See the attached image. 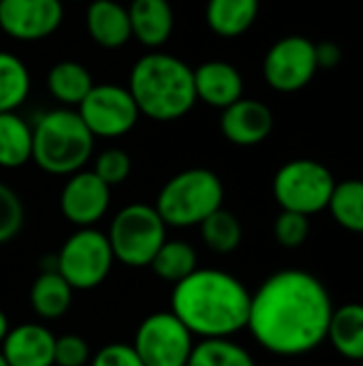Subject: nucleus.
<instances>
[{
  "label": "nucleus",
  "mask_w": 363,
  "mask_h": 366,
  "mask_svg": "<svg viewBox=\"0 0 363 366\" xmlns=\"http://www.w3.org/2000/svg\"><path fill=\"white\" fill-rule=\"evenodd\" d=\"M0 366H9V362H6L4 356H2V352H0Z\"/></svg>",
  "instance_id": "36"
},
{
  "label": "nucleus",
  "mask_w": 363,
  "mask_h": 366,
  "mask_svg": "<svg viewBox=\"0 0 363 366\" xmlns=\"http://www.w3.org/2000/svg\"><path fill=\"white\" fill-rule=\"evenodd\" d=\"M259 6V0H208L205 21L216 36L237 39L252 28Z\"/></svg>",
  "instance_id": "19"
},
{
  "label": "nucleus",
  "mask_w": 363,
  "mask_h": 366,
  "mask_svg": "<svg viewBox=\"0 0 363 366\" xmlns=\"http://www.w3.org/2000/svg\"><path fill=\"white\" fill-rule=\"evenodd\" d=\"M223 180L212 169L190 167L163 184L154 208L167 227H199L212 212L223 208Z\"/></svg>",
  "instance_id": "5"
},
{
  "label": "nucleus",
  "mask_w": 363,
  "mask_h": 366,
  "mask_svg": "<svg viewBox=\"0 0 363 366\" xmlns=\"http://www.w3.org/2000/svg\"><path fill=\"white\" fill-rule=\"evenodd\" d=\"M86 28L90 39L105 49H118L133 39L128 9L116 0H90Z\"/></svg>",
  "instance_id": "17"
},
{
  "label": "nucleus",
  "mask_w": 363,
  "mask_h": 366,
  "mask_svg": "<svg viewBox=\"0 0 363 366\" xmlns=\"http://www.w3.org/2000/svg\"><path fill=\"white\" fill-rule=\"evenodd\" d=\"M131 34L143 47H160L173 32V9L169 0H133L128 6Z\"/></svg>",
  "instance_id": "18"
},
{
  "label": "nucleus",
  "mask_w": 363,
  "mask_h": 366,
  "mask_svg": "<svg viewBox=\"0 0 363 366\" xmlns=\"http://www.w3.org/2000/svg\"><path fill=\"white\" fill-rule=\"evenodd\" d=\"M9 330H11V326H9V317H6V313L0 309V345H2V341H4V337L9 335Z\"/></svg>",
  "instance_id": "35"
},
{
  "label": "nucleus",
  "mask_w": 363,
  "mask_h": 366,
  "mask_svg": "<svg viewBox=\"0 0 363 366\" xmlns=\"http://www.w3.org/2000/svg\"><path fill=\"white\" fill-rule=\"evenodd\" d=\"M197 259V251L184 242V240H165V244L158 249V253L154 255L152 264L148 268H152V272L165 281V283H180L184 281L188 274H193L199 266Z\"/></svg>",
  "instance_id": "24"
},
{
  "label": "nucleus",
  "mask_w": 363,
  "mask_h": 366,
  "mask_svg": "<svg viewBox=\"0 0 363 366\" xmlns=\"http://www.w3.org/2000/svg\"><path fill=\"white\" fill-rule=\"evenodd\" d=\"M92 352L83 337L64 335L56 339L53 347V366H86L90 365Z\"/></svg>",
  "instance_id": "32"
},
{
  "label": "nucleus",
  "mask_w": 363,
  "mask_h": 366,
  "mask_svg": "<svg viewBox=\"0 0 363 366\" xmlns=\"http://www.w3.org/2000/svg\"><path fill=\"white\" fill-rule=\"evenodd\" d=\"M131 169H133L131 157L122 148H107L96 157L92 172L107 187H116V184H122L131 176Z\"/></svg>",
  "instance_id": "31"
},
{
  "label": "nucleus",
  "mask_w": 363,
  "mask_h": 366,
  "mask_svg": "<svg viewBox=\"0 0 363 366\" xmlns=\"http://www.w3.org/2000/svg\"><path fill=\"white\" fill-rule=\"evenodd\" d=\"M336 178L327 165L315 159H293L285 163L272 182L274 199L282 210L312 217L327 210Z\"/></svg>",
  "instance_id": "7"
},
{
  "label": "nucleus",
  "mask_w": 363,
  "mask_h": 366,
  "mask_svg": "<svg viewBox=\"0 0 363 366\" xmlns=\"http://www.w3.org/2000/svg\"><path fill=\"white\" fill-rule=\"evenodd\" d=\"M334 302L325 283L306 270H280L250 296L248 330L270 354L297 358L327 341Z\"/></svg>",
  "instance_id": "1"
},
{
  "label": "nucleus",
  "mask_w": 363,
  "mask_h": 366,
  "mask_svg": "<svg viewBox=\"0 0 363 366\" xmlns=\"http://www.w3.org/2000/svg\"><path fill=\"white\" fill-rule=\"evenodd\" d=\"M24 204L19 195L4 182H0V244L13 240L24 227Z\"/></svg>",
  "instance_id": "29"
},
{
  "label": "nucleus",
  "mask_w": 363,
  "mask_h": 366,
  "mask_svg": "<svg viewBox=\"0 0 363 366\" xmlns=\"http://www.w3.org/2000/svg\"><path fill=\"white\" fill-rule=\"evenodd\" d=\"M111 187L94 172L79 169L68 176L60 191V212L75 227H94L109 210Z\"/></svg>",
  "instance_id": "13"
},
{
  "label": "nucleus",
  "mask_w": 363,
  "mask_h": 366,
  "mask_svg": "<svg viewBox=\"0 0 363 366\" xmlns=\"http://www.w3.org/2000/svg\"><path fill=\"white\" fill-rule=\"evenodd\" d=\"M319 73L315 41L302 34H289L276 41L263 58V77L276 92H300Z\"/></svg>",
  "instance_id": "11"
},
{
  "label": "nucleus",
  "mask_w": 363,
  "mask_h": 366,
  "mask_svg": "<svg viewBox=\"0 0 363 366\" xmlns=\"http://www.w3.org/2000/svg\"><path fill=\"white\" fill-rule=\"evenodd\" d=\"M56 337L41 324H19L9 330L0 352L9 366H53Z\"/></svg>",
  "instance_id": "16"
},
{
  "label": "nucleus",
  "mask_w": 363,
  "mask_h": 366,
  "mask_svg": "<svg viewBox=\"0 0 363 366\" xmlns=\"http://www.w3.org/2000/svg\"><path fill=\"white\" fill-rule=\"evenodd\" d=\"M128 92L139 114L156 122L180 120L197 103L193 69L165 51H150L133 64Z\"/></svg>",
  "instance_id": "3"
},
{
  "label": "nucleus",
  "mask_w": 363,
  "mask_h": 366,
  "mask_svg": "<svg viewBox=\"0 0 363 366\" xmlns=\"http://www.w3.org/2000/svg\"><path fill=\"white\" fill-rule=\"evenodd\" d=\"M77 114L94 139L122 137L135 129L141 116L128 88L118 84H94L86 99L77 105Z\"/></svg>",
  "instance_id": "10"
},
{
  "label": "nucleus",
  "mask_w": 363,
  "mask_h": 366,
  "mask_svg": "<svg viewBox=\"0 0 363 366\" xmlns=\"http://www.w3.org/2000/svg\"><path fill=\"white\" fill-rule=\"evenodd\" d=\"M113 262L116 257L107 234L94 227H81L64 240L53 259V268L73 290L86 292L107 281Z\"/></svg>",
  "instance_id": "8"
},
{
  "label": "nucleus",
  "mask_w": 363,
  "mask_h": 366,
  "mask_svg": "<svg viewBox=\"0 0 363 366\" xmlns=\"http://www.w3.org/2000/svg\"><path fill=\"white\" fill-rule=\"evenodd\" d=\"M193 339L171 311H158L139 324L133 347L143 366H186L195 347Z\"/></svg>",
  "instance_id": "9"
},
{
  "label": "nucleus",
  "mask_w": 363,
  "mask_h": 366,
  "mask_svg": "<svg viewBox=\"0 0 363 366\" xmlns=\"http://www.w3.org/2000/svg\"><path fill=\"white\" fill-rule=\"evenodd\" d=\"M327 210L342 229L363 236V180L336 182Z\"/></svg>",
  "instance_id": "26"
},
{
  "label": "nucleus",
  "mask_w": 363,
  "mask_h": 366,
  "mask_svg": "<svg viewBox=\"0 0 363 366\" xmlns=\"http://www.w3.org/2000/svg\"><path fill=\"white\" fill-rule=\"evenodd\" d=\"M199 234H201L203 244L210 251L220 253V255L237 251V247L242 244V238H244L240 219L225 208H218L216 212H212L199 225Z\"/></svg>",
  "instance_id": "27"
},
{
  "label": "nucleus",
  "mask_w": 363,
  "mask_h": 366,
  "mask_svg": "<svg viewBox=\"0 0 363 366\" xmlns=\"http://www.w3.org/2000/svg\"><path fill=\"white\" fill-rule=\"evenodd\" d=\"M315 54H317V64L323 71H332V69L340 66V62H342V49L336 41L315 43Z\"/></svg>",
  "instance_id": "34"
},
{
  "label": "nucleus",
  "mask_w": 363,
  "mask_h": 366,
  "mask_svg": "<svg viewBox=\"0 0 363 366\" xmlns=\"http://www.w3.org/2000/svg\"><path fill=\"white\" fill-rule=\"evenodd\" d=\"M359 366H363V360H359Z\"/></svg>",
  "instance_id": "38"
},
{
  "label": "nucleus",
  "mask_w": 363,
  "mask_h": 366,
  "mask_svg": "<svg viewBox=\"0 0 363 366\" xmlns=\"http://www.w3.org/2000/svg\"><path fill=\"white\" fill-rule=\"evenodd\" d=\"M94 135L77 109L58 107L39 116L32 127V161L51 176H71L90 161Z\"/></svg>",
  "instance_id": "4"
},
{
  "label": "nucleus",
  "mask_w": 363,
  "mask_h": 366,
  "mask_svg": "<svg viewBox=\"0 0 363 366\" xmlns=\"http://www.w3.org/2000/svg\"><path fill=\"white\" fill-rule=\"evenodd\" d=\"M30 94V71L26 62L11 54L0 51V114L17 112Z\"/></svg>",
  "instance_id": "25"
},
{
  "label": "nucleus",
  "mask_w": 363,
  "mask_h": 366,
  "mask_svg": "<svg viewBox=\"0 0 363 366\" xmlns=\"http://www.w3.org/2000/svg\"><path fill=\"white\" fill-rule=\"evenodd\" d=\"M0 2H2V0H0Z\"/></svg>",
  "instance_id": "39"
},
{
  "label": "nucleus",
  "mask_w": 363,
  "mask_h": 366,
  "mask_svg": "<svg viewBox=\"0 0 363 366\" xmlns=\"http://www.w3.org/2000/svg\"><path fill=\"white\" fill-rule=\"evenodd\" d=\"M92 86L94 79L90 71L77 60L56 62L47 73V90L64 107H77L92 90Z\"/></svg>",
  "instance_id": "22"
},
{
  "label": "nucleus",
  "mask_w": 363,
  "mask_h": 366,
  "mask_svg": "<svg viewBox=\"0 0 363 366\" xmlns=\"http://www.w3.org/2000/svg\"><path fill=\"white\" fill-rule=\"evenodd\" d=\"M274 131L272 109L257 99H240L220 114V133L235 146H257Z\"/></svg>",
  "instance_id": "14"
},
{
  "label": "nucleus",
  "mask_w": 363,
  "mask_h": 366,
  "mask_svg": "<svg viewBox=\"0 0 363 366\" xmlns=\"http://www.w3.org/2000/svg\"><path fill=\"white\" fill-rule=\"evenodd\" d=\"M197 101L210 107L225 109L244 97V77L231 62L208 60L193 69Z\"/></svg>",
  "instance_id": "15"
},
{
  "label": "nucleus",
  "mask_w": 363,
  "mask_h": 366,
  "mask_svg": "<svg viewBox=\"0 0 363 366\" xmlns=\"http://www.w3.org/2000/svg\"><path fill=\"white\" fill-rule=\"evenodd\" d=\"M107 240L116 262L128 268H148L167 240V225L150 204H128L109 223Z\"/></svg>",
  "instance_id": "6"
},
{
  "label": "nucleus",
  "mask_w": 363,
  "mask_h": 366,
  "mask_svg": "<svg viewBox=\"0 0 363 366\" xmlns=\"http://www.w3.org/2000/svg\"><path fill=\"white\" fill-rule=\"evenodd\" d=\"M73 2H86V0H73Z\"/></svg>",
  "instance_id": "37"
},
{
  "label": "nucleus",
  "mask_w": 363,
  "mask_h": 366,
  "mask_svg": "<svg viewBox=\"0 0 363 366\" xmlns=\"http://www.w3.org/2000/svg\"><path fill=\"white\" fill-rule=\"evenodd\" d=\"M64 17L62 0H2L0 30L24 43L51 36Z\"/></svg>",
  "instance_id": "12"
},
{
  "label": "nucleus",
  "mask_w": 363,
  "mask_h": 366,
  "mask_svg": "<svg viewBox=\"0 0 363 366\" xmlns=\"http://www.w3.org/2000/svg\"><path fill=\"white\" fill-rule=\"evenodd\" d=\"M310 217L282 210L274 221V238L282 249H300L310 234Z\"/></svg>",
  "instance_id": "30"
},
{
  "label": "nucleus",
  "mask_w": 363,
  "mask_h": 366,
  "mask_svg": "<svg viewBox=\"0 0 363 366\" xmlns=\"http://www.w3.org/2000/svg\"><path fill=\"white\" fill-rule=\"evenodd\" d=\"M90 366H143V362L139 360L133 345L109 343L90 358Z\"/></svg>",
  "instance_id": "33"
},
{
  "label": "nucleus",
  "mask_w": 363,
  "mask_h": 366,
  "mask_svg": "<svg viewBox=\"0 0 363 366\" xmlns=\"http://www.w3.org/2000/svg\"><path fill=\"white\" fill-rule=\"evenodd\" d=\"M186 366H255V358L231 339H201Z\"/></svg>",
  "instance_id": "28"
},
{
  "label": "nucleus",
  "mask_w": 363,
  "mask_h": 366,
  "mask_svg": "<svg viewBox=\"0 0 363 366\" xmlns=\"http://www.w3.org/2000/svg\"><path fill=\"white\" fill-rule=\"evenodd\" d=\"M32 161V127L17 112L0 114V167L17 169Z\"/></svg>",
  "instance_id": "23"
},
{
  "label": "nucleus",
  "mask_w": 363,
  "mask_h": 366,
  "mask_svg": "<svg viewBox=\"0 0 363 366\" xmlns=\"http://www.w3.org/2000/svg\"><path fill=\"white\" fill-rule=\"evenodd\" d=\"M250 292L216 268H197L173 285L171 313L199 339H231L248 326Z\"/></svg>",
  "instance_id": "2"
},
{
  "label": "nucleus",
  "mask_w": 363,
  "mask_h": 366,
  "mask_svg": "<svg viewBox=\"0 0 363 366\" xmlns=\"http://www.w3.org/2000/svg\"><path fill=\"white\" fill-rule=\"evenodd\" d=\"M73 287L58 274L56 268L43 270L30 287V307L41 320H60L73 305Z\"/></svg>",
  "instance_id": "20"
},
{
  "label": "nucleus",
  "mask_w": 363,
  "mask_h": 366,
  "mask_svg": "<svg viewBox=\"0 0 363 366\" xmlns=\"http://www.w3.org/2000/svg\"><path fill=\"white\" fill-rule=\"evenodd\" d=\"M327 341L347 360H363V305L347 302L334 309Z\"/></svg>",
  "instance_id": "21"
}]
</instances>
